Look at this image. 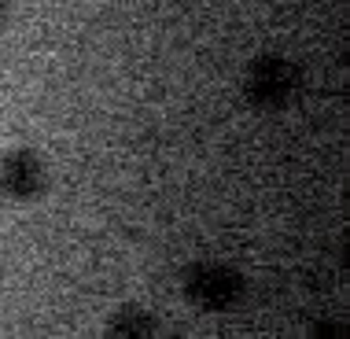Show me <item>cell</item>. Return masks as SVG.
<instances>
[{"label":"cell","instance_id":"6da1fadb","mask_svg":"<svg viewBox=\"0 0 350 339\" xmlns=\"http://www.w3.org/2000/svg\"><path fill=\"white\" fill-rule=\"evenodd\" d=\"M295 89H299V70L288 59H280V55H262L243 74V92L262 111L284 107V103L295 96Z\"/></svg>","mask_w":350,"mask_h":339},{"label":"cell","instance_id":"3957f363","mask_svg":"<svg viewBox=\"0 0 350 339\" xmlns=\"http://www.w3.org/2000/svg\"><path fill=\"white\" fill-rule=\"evenodd\" d=\"M41 192H44V163H41V155L18 148V152L0 159V195L26 203V200H33V195H41Z\"/></svg>","mask_w":350,"mask_h":339},{"label":"cell","instance_id":"7a4b0ae2","mask_svg":"<svg viewBox=\"0 0 350 339\" xmlns=\"http://www.w3.org/2000/svg\"><path fill=\"white\" fill-rule=\"evenodd\" d=\"M185 295L203 310H229L243 295V277L232 273L229 266L200 262V266L185 269Z\"/></svg>","mask_w":350,"mask_h":339},{"label":"cell","instance_id":"5b68a950","mask_svg":"<svg viewBox=\"0 0 350 339\" xmlns=\"http://www.w3.org/2000/svg\"><path fill=\"white\" fill-rule=\"evenodd\" d=\"M8 26V0H0V30Z\"/></svg>","mask_w":350,"mask_h":339},{"label":"cell","instance_id":"277c9868","mask_svg":"<svg viewBox=\"0 0 350 339\" xmlns=\"http://www.w3.org/2000/svg\"><path fill=\"white\" fill-rule=\"evenodd\" d=\"M155 332V317L144 314L140 306H126L111 317V336H129V339H144Z\"/></svg>","mask_w":350,"mask_h":339}]
</instances>
